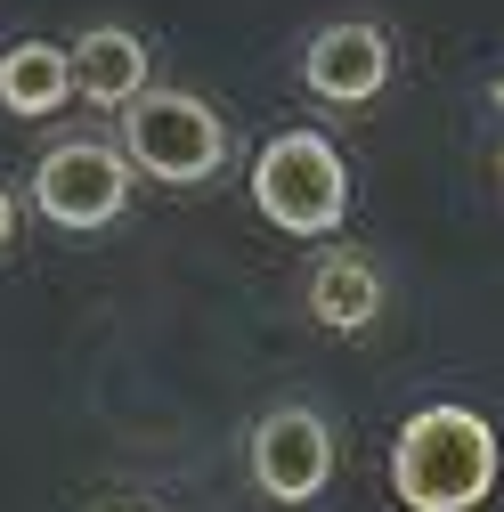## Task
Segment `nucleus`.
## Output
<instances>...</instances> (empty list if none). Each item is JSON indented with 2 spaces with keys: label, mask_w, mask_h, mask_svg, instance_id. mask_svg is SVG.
Returning <instances> with one entry per match:
<instances>
[{
  "label": "nucleus",
  "mask_w": 504,
  "mask_h": 512,
  "mask_svg": "<svg viewBox=\"0 0 504 512\" xmlns=\"http://www.w3.org/2000/svg\"><path fill=\"white\" fill-rule=\"evenodd\" d=\"M309 317L326 334H366L383 317V277H374L366 252H326L318 277H309Z\"/></svg>",
  "instance_id": "6e6552de"
},
{
  "label": "nucleus",
  "mask_w": 504,
  "mask_h": 512,
  "mask_svg": "<svg viewBox=\"0 0 504 512\" xmlns=\"http://www.w3.org/2000/svg\"><path fill=\"white\" fill-rule=\"evenodd\" d=\"M74 90L90 106H114V114H131L147 98V41L139 33H122V25H90L74 41Z\"/></svg>",
  "instance_id": "0eeeda50"
},
{
  "label": "nucleus",
  "mask_w": 504,
  "mask_h": 512,
  "mask_svg": "<svg viewBox=\"0 0 504 512\" xmlns=\"http://www.w3.org/2000/svg\"><path fill=\"white\" fill-rule=\"evenodd\" d=\"M122 204H131V163L114 147H98V139H66V147H49L33 163V212L49 228L90 236V228H114Z\"/></svg>",
  "instance_id": "20e7f679"
},
{
  "label": "nucleus",
  "mask_w": 504,
  "mask_h": 512,
  "mask_svg": "<svg viewBox=\"0 0 504 512\" xmlns=\"http://www.w3.org/2000/svg\"><path fill=\"white\" fill-rule=\"evenodd\" d=\"M496 163H504V155H496Z\"/></svg>",
  "instance_id": "f8f14e48"
},
{
  "label": "nucleus",
  "mask_w": 504,
  "mask_h": 512,
  "mask_svg": "<svg viewBox=\"0 0 504 512\" xmlns=\"http://www.w3.org/2000/svg\"><path fill=\"white\" fill-rule=\"evenodd\" d=\"M252 480L277 504H318L334 480V423L318 407H269L252 423Z\"/></svg>",
  "instance_id": "39448f33"
},
{
  "label": "nucleus",
  "mask_w": 504,
  "mask_h": 512,
  "mask_svg": "<svg viewBox=\"0 0 504 512\" xmlns=\"http://www.w3.org/2000/svg\"><path fill=\"white\" fill-rule=\"evenodd\" d=\"M74 90V49H57V41H17V49H0V106L9 114H57Z\"/></svg>",
  "instance_id": "1a4fd4ad"
},
{
  "label": "nucleus",
  "mask_w": 504,
  "mask_h": 512,
  "mask_svg": "<svg viewBox=\"0 0 504 512\" xmlns=\"http://www.w3.org/2000/svg\"><path fill=\"white\" fill-rule=\"evenodd\" d=\"M252 196L285 236H334L350 212V171L326 131H277L252 163Z\"/></svg>",
  "instance_id": "f03ea898"
},
{
  "label": "nucleus",
  "mask_w": 504,
  "mask_h": 512,
  "mask_svg": "<svg viewBox=\"0 0 504 512\" xmlns=\"http://www.w3.org/2000/svg\"><path fill=\"white\" fill-rule=\"evenodd\" d=\"M122 139H131V163L163 187H204L228 163V122L196 90H147L122 122Z\"/></svg>",
  "instance_id": "7ed1b4c3"
},
{
  "label": "nucleus",
  "mask_w": 504,
  "mask_h": 512,
  "mask_svg": "<svg viewBox=\"0 0 504 512\" xmlns=\"http://www.w3.org/2000/svg\"><path fill=\"white\" fill-rule=\"evenodd\" d=\"M391 488L407 512H472L496 488V431L472 407H415L391 447Z\"/></svg>",
  "instance_id": "f257e3e1"
},
{
  "label": "nucleus",
  "mask_w": 504,
  "mask_h": 512,
  "mask_svg": "<svg viewBox=\"0 0 504 512\" xmlns=\"http://www.w3.org/2000/svg\"><path fill=\"white\" fill-rule=\"evenodd\" d=\"M9 244H17V196L0 187V252H9Z\"/></svg>",
  "instance_id": "9d476101"
},
{
  "label": "nucleus",
  "mask_w": 504,
  "mask_h": 512,
  "mask_svg": "<svg viewBox=\"0 0 504 512\" xmlns=\"http://www.w3.org/2000/svg\"><path fill=\"white\" fill-rule=\"evenodd\" d=\"M301 82H309V98H326V106H366V98H383V82H391V33L366 25V17L318 25V33H309V49H301Z\"/></svg>",
  "instance_id": "423d86ee"
},
{
  "label": "nucleus",
  "mask_w": 504,
  "mask_h": 512,
  "mask_svg": "<svg viewBox=\"0 0 504 512\" xmlns=\"http://www.w3.org/2000/svg\"><path fill=\"white\" fill-rule=\"evenodd\" d=\"M496 106H504V82H496Z\"/></svg>",
  "instance_id": "9b49d317"
}]
</instances>
